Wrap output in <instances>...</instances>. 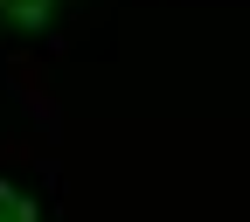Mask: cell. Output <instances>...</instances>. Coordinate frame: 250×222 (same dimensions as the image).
I'll return each instance as SVG.
<instances>
[{
  "label": "cell",
  "mask_w": 250,
  "mask_h": 222,
  "mask_svg": "<svg viewBox=\"0 0 250 222\" xmlns=\"http://www.w3.org/2000/svg\"><path fill=\"white\" fill-rule=\"evenodd\" d=\"M56 14H62V0H0V28L7 35H42Z\"/></svg>",
  "instance_id": "obj_1"
},
{
  "label": "cell",
  "mask_w": 250,
  "mask_h": 222,
  "mask_svg": "<svg viewBox=\"0 0 250 222\" xmlns=\"http://www.w3.org/2000/svg\"><path fill=\"white\" fill-rule=\"evenodd\" d=\"M0 222H35V195L14 181H0Z\"/></svg>",
  "instance_id": "obj_2"
}]
</instances>
